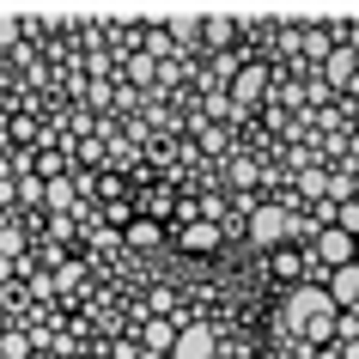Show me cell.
Listing matches in <instances>:
<instances>
[{
    "label": "cell",
    "instance_id": "cell-1",
    "mask_svg": "<svg viewBox=\"0 0 359 359\" xmlns=\"http://www.w3.org/2000/svg\"><path fill=\"white\" fill-rule=\"evenodd\" d=\"M286 323H292V329L317 347V341L335 335V299H329V292H317V286H299V292L286 299Z\"/></svg>",
    "mask_w": 359,
    "mask_h": 359
},
{
    "label": "cell",
    "instance_id": "cell-2",
    "mask_svg": "<svg viewBox=\"0 0 359 359\" xmlns=\"http://www.w3.org/2000/svg\"><path fill=\"white\" fill-rule=\"evenodd\" d=\"M286 231H292V213H286V208H256V213H250V238H256L262 250L280 244Z\"/></svg>",
    "mask_w": 359,
    "mask_h": 359
},
{
    "label": "cell",
    "instance_id": "cell-3",
    "mask_svg": "<svg viewBox=\"0 0 359 359\" xmlns=\"http://www.w3.org/2000/svg\"><path fill=\"white\" fill-rule=\"evenodd\" d=\"M353 250H359V238H347V231H341V226L317 231V256H323V262H329V268H347V262H353Z\"/></svg>",
    "mask_w": 359,
    "mask_h": 359
},
{
    "label": "cell",
    "instance_id": "cell-4",
    "mask_svg": "<svg viewBox=\"0 0 359 359\" xmlns=\"http://www.w3.org/2000/svg\"><path fill=\"white\" fill-rule=\"evenodd\" d=\"M213 329H183V335L170 341V359H213Z\"/></svg>",
    "mask_w": 359,
    "mask_h": 359
},
{
    "label": "cell",
    "instance_id": "cell-5",
    "mask_svg": "<svg viewBox=\"0 0 359 359\" xmlns=\"http://www.w3.org/2000/svg\"><path fill=\"white\" fill-rule=\"evenodd\" d=\"M329 299H335V311L341 304H359V262H347V268L329 274Z\"/></svg>",
    "mask_w": 359,
    "mask_h": 359
},
{
    "label": "cell",
    "instance_id": "cell-6",
    "mask_svg": "<svg viewBox=\"0 0 359 359\" xmlns=\"http://www.w3.org/2000/svg\"><path fill=\"white\" fill-rule=\"evenodd\" d=\"M262 86H268L262 67H238V79H231V97H238V104H256V97H262Z\"/></svg>",
    "mask_w": 359,
    "mask_h": 359
},
{
    "label": "cell",
    "instance_id": "cell-7",
    "mask_svg": "<svg viewBox=\"0 0 359 359\" xmlns=\"http://www.w3.org/2000/svg\"><path fill=\"white\" fill-rule=\"evenodd\" d=\"M213 244H219V231H213V226H189V231H183V250H195V256H208Z\"/></svg>",
    "mask_w": 359,
    "mask_h": 359
},
{
    "label": "cell",
    "instance_id": "cell-8",
    "mask_svg": "<svg viewBox=\"0 0 359 359\" xmlns=\"http://www.w3.org/2000/svg\"><path fill=\"white\" fill-rule=\"evenodd\" d=\"M329 79H335V86L353 79V49H329Z\"/></svg>",
    "mask_w": 359,
    "mask_h": 359
},
{
    "label": "cell",
    "instance_id": "cell-9",
    "mask_svg": "<svg viewBox=\"0 0 359 359\" xmlns=\"http://www.w3.org/2000/svg\"><path fill=\"white\" fill-rule=\"evenodd\" d=\"M128 244L152 250V244H158V226H152V219H134V226H128Z\"/></svg>",
    "mask_w": 359,
    "mask_h": 359
},
{
    "label": "cell",
    "instance_id": "cell-10",
    "mask_svg": "<svg viewBox=\"0 0 359 359\" xmlns=\"http://www.w3.org/2000/svg\"><path fill=\"white\" fill-rule=\"evenodd\" d=\"M201 37H208V43H226L231 37V19H208V25H201Z\"/></svg>",
    "mask_w": 359,
    "mask_h": 359
},
{
    "label": "cell",
    "instance_id": "cell-11",
    "mask_svg": "<svg viewBox=\"0 0 359 359\" xmlns=\"http://www.w3.org/2000/svg\"><path fill=\"white\" fill-rule=\"evenodd\" d=\"M140 359H165V353H158V347H152V353H140Z\"/></svg>",
    "mask_w": 359,
    "mask_h": 359
},
{
    "label": "cell",
    "instance_id": "cell-12",
    "mask_svg": "<svg viewBox=\"0 0 359 359\" xmlns=\"http://www.w3.org/2000/svg\"><path fill=\"white\" fill-rule=\"evenodd\" d=\"M323 359H341V353H323Z\"/></svg>",
    "mask_w": 359,
    "mask_h": 359
},
{
    "label": "cell",
    "instance_id": "cell-13",
    "mask_svg": "<svg viewBox=\"0 0 359 359\" xmlns=\"http://www.w3.org/2000/svg\"><path fill=\"white\" fill-rule=\"evenodd\" d=\"M353 262H359V250H353Z\"/></svg>",
    "mask_w": 359,
    "mask_h": 359
}]
</instances>
